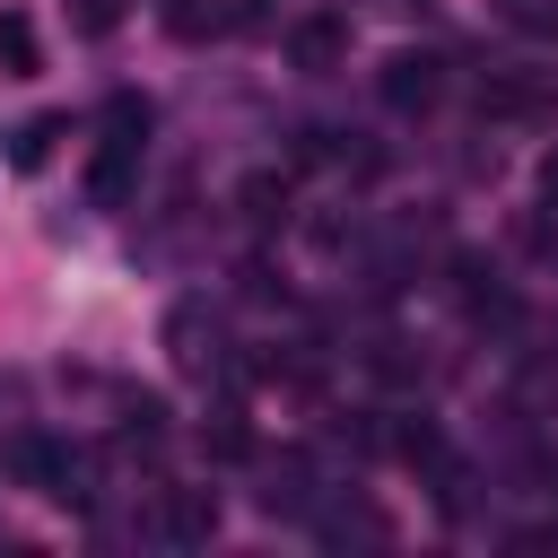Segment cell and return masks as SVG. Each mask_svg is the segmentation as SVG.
I'll use <instances>...</instances> for the list:
<instances>
[{
    "label": "cell",
    "instance_id": "18",
    "mask_svg": "<svg viewBox=\"0 0 558 558\" xmlns=\"http://www.w3.org/2000/svg\"><path fill=\"white\" fill-rule=\"evenodd\" d=\"M541 201H549V209H558V148H549V157H541Z\"/></svg>",
    "mask_w": 558,
    "mask_h": 558
},
{
    "label": "cell",
    "instance_id": "17",
    "mask_svg": "<svg viewBox=\"0 0 558 558\" xmlns=\"http://www.w3.org/2000/svg\"><path fill=\"white\" fill-rule=\"evenodd\" d=\"M78 26H87V35H105V26H113V0H78Z\"/></svg>",
    "mask_w": 558,
    "mask_h": 558
},
{
    "label": "cell",
    "instance_id": "6",
    "mask_svg": "<svg viewBox=\"0 0 558 558\" xmlns=\"http://www.w3.org/2000/svg\"><path fill=\"white\" fill-rule=\"evenodd\" d=\"M262 506H270V514H314V462H305V453H279V462L262 471Z\"/></svg>",
    "mask_w": 558,
    "mask_h": 558
},
{
    "label": "cell",
    "instance_id": "8",
    "mask_svg": "<svg viewBox=\"0 0 558 558\" xmlns=\"http://www.w3.org/2000/svg\"><path fill=\"white\" fill-rule=\"evenodd\" d=\"M288 201H296V183H288L279 166H262V174H244V183H235V209H244L253 227H279V218H288Z\"/></svg>",
    "mask_w": 558,
    "mask_h": 558
},
{
    "label": "cell",
    "instance_id": "3",
    "mask_svg": "<svg viewBox=\"0 0 558 558\" xmlns=\"http://www.w3.org/2000/svg\"><path fill=\"white\" fill-rule=\"evenodd\" d=\"M148 532H157V541H174V549H201V541L218 532V497H209V488H157Z\"/></svg>",
    "mask_w": 558,
    "mask_h": 558
},
{
    "label": "cell",
    "instance_id": "14",
    "mask_svg": "<svg viewBox=\"0 0 558 558\" xmlns=\"http://www.w3.org/2000/svg\"><path fill=\"white\" fill-rule=\"evenodd\" d=\"M148 122H157V113H148V96H131V87H113V96H105V140L140 148V140H148Z\"/></svg>",
    "mask_w": 558,
    "mask_h": 558
},
{
    "label": "cell",
    "instance_id": "1",
    "mask_svg": "<svg viewBox=\"0 0 558 558\" xmlns=\"http://www.w3.org/2000/svg\"><path fill=\"white\" fill-rule=\"evenodd\" d=\"M480 113L488 122H514V131H549L558 122V70H497L480 87Z\"/></svg>",
    "mask_w": 558,
    "mask_h": 558
},
{
    "label": "cell",
    "instance_id": "16",
    "mask_svg": "<svg viewBox=\"0 0 558 558\" xmlns=\"http://www.w3.org/2000/svg\"><path fill=\"white\" fill-rule=\"evenodd\" d=\"M235 288H244V296H262V305H270V296H279V270H270V262H262V253H253V262H244V270H235Z\"/></svg>",
    "mask_w": 558,
    "mask_h": 558
},
{
    "label": "cell",
    "instance_id": "4",
    "mask_svg": "<svg viewBox=\"0 0 558 558\" xmlns=\"http://www.w3.org/2000/svg\"><path fill=\"white\" fill-rule=\"evenodd\" d=\"M375 87H384L392 113H427V105L445 96V61H436V52H392V61L375 70Z\"/></svg>",
    "mask_w": 558,
    "mask_h": 558
},
{
    "label": "cell",
    "instance_id": "5",
    "mask_svg": "<svg viewBox=\"0 0 558 558\" xmlns=\"http://www.w3.org/2000/svg\"><path fill=\"white\" fill-rule=\"evenodd\" d=\"M166 349H174L183 375H209V366H218V323H209L201 305H174V314H166Z\"/></svg>",
    "mask_w": 558,
    "mask_h": 558
},
{
    "label": "cell",
    "instance_id": "19",
    "mask_svg": "<svg viewBox=\"0 0 558 558\" xmlns=\"http://www.w3.org/2000/svg\"><path fill=\"white\" fill-rule=\"evenodd\" d=\"M384 9H401V17H418V9H436V0H384Z\"/></svg>",
    "mask_w": 558,
    "mask_h": 558
},
{
    "label": "cell",
    "instance_id": "9",
    "mask_svg": "<svg viewBox=\"0 0 558 558\" xmlns=\"http://www.w3.org/2000/svg\"><path fill=\"white\" fill-rule=\"evenodd\" d=\"M453 296H462V314H471V323H480V314H514V296H506V279H497L488 262H471V253L453 262Z\"/></svg>",
    "mask_w": 558,
    "mask_h": 558
},
{
    "label": "cell",
    "instance_id": "12",
    "mask_svg": "<svg viewBox=\"0 0 558 558\" xmlns=\"http://www.w3.org/2000/svg\"><path fill=\"white\" fill-rule=\"evenodd\" d=\"M201 445H209L218 462H253V427H244V410H235V401H218V410L201 418Z\"/></svg>",
    "mask_w": 558,
    "mask_h": 558
},
{
    "label": "cell",
    "instance_id": "10",
    "mask_svg": "<svg viewBox=\"0 0 558 558\" xmlns=\"http://www.w3.org/2000/svg\"><path fill=\"white\" fill-rule=\"evenodd\" d=\"M44 70V35L26 9H0V78H35Z\"/></svg>",
    "mask_w": 558,
    "mask_h": 558
},
{
    "label": "cell",
    "instance_id": "13",
    "mask_svg": "<svg viewBox=\"0 0 558 558\" xmlns=\"http://www.w3.org/2000/svg\"><path fill=\"white\" fill-rule=\"evenodd\" d=\"M323 541H331V549H349V541H392V523H384L366 497H349V506L323 514Z\"/></svg>",
    "mask_w": 558,
    "mask_h": 558
},
{
    "label": "cell",
    "instance_id": "15",
    "mask_svg": "<svg viewBox=\"0 0 558 558\" xmlns=\"http://www.w3.org/2000/svg\"><path fill=\"white\" fill-rule=\"evenodd\" d=\"M384 445H392V453H401V462H418V471H445V436H436V427H427V418H401V427H392V436H384Z\"/></svg>",
    "mask_w": 558,
    "mask_h": 558
},
{
    "label": "cell",
    "instance_id": "2",
    "mask_svg": "<svg viewBox=\"0 0 558 558\" xmlns=\"http://www.w3.org/2000/svg\"><path fill=\"white\" fill-rule=\"evenodd\" d=\"M288 61H296L305 78H331V70L349 61V17H340V9H305V17L288 26Z\"/></svg>",
    "mask_w": 558,
    "mask_h": 558
},
{
    "label": "cell",
    "instance_id": "7",
    "mask_svg": "<svg viewBox=\"0 0 558 558\" xmlns=\"http://www.w3.org/2000/svg\"><path fill=\"white\" fill-rule=\"evenodd\" d=\"M61 131H70L61 113H26V122L9 131V166H17V174H44V166H52V148H61Z\"/></svg>",
    "mask_w": 558,
    "mask_h": 558
},
{
    "label": "cell",
    "instance_id": "11",
    "mask_svg": "<svg viewBox=\"0 0 558 558\" xmlns=\"http://www.w3.org/2000/svg\"><path fill=\"white\" fill-rule=\"evenodd\" d=\"M131 166H140V148H122V140H105V157L87 166V201H96V209H113V201L131 192Z\"/></svg>",
    "mask_w": 558,
    "mask_h": 558
}]
</instances>
